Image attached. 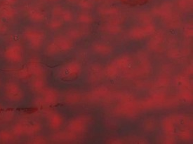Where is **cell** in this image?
Returning a JSON list of instances; mask_svg holds the SVG:
<instances>
[{
	"mask_svg": "<svg viewBox=\"0 0 193 144\" xmlns=\"http://www.w3.org/2000/svg\"><path fill=\"white\" fill-rule=\"evenodd\" d=\"M122 3L131 6H137L145 5L148 2V0H121Z\"/></svg>",
	"mask_w": 193,
	"mask_h": 144,
	"instance_id": "1",
	"label": "cell"
}]
</instances>
